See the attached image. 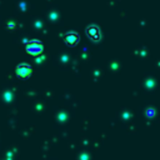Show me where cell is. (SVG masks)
I'll use <instances>...</instances> for the list:
<instances>
[{"label":"cell","mask_w":160,"mask_h":160,"mask_svg":"<svg viewBox=\"0 0 160 160\" xmlns=\"http://www.w3.org/2000/svg\"><path fill=\"white\" fill-rule=\"evenodd\" d=\"M26 51L29 53L30 55L33 56H37L39 55L41 51H43V44L38 40H31L29 41L28 45H26Z\"/></svg>","instance_id":"cell-1"},{"label":"cell","mask_w":160,"mask_h":160,"mask_svg":"<svg viewBox=\"0 0 160 160\" xmlns=\"http://www.w3.org/2000/svg\"><path fill=\"white\" fill-rule=\"evenodd\" d=\"M15 73H16V75L19 76V78L26 79V78H29V76L31 75V68L29 66L28 64H21L15 69Z\"/></svg>","instance_id":"cell-2"},{"label":"cell","mask_w":160,"mask_h":160,"mask_svg":"<svg viewBox=\"0 0 160 160\" xmlns=\"http://www.w3.org/2000/svg\"><path fill=\"white\" fill-rule=\"evenodd\" d=\"M65 41H66L68 44L73 45V44H75L76 41H78V37H76L75 34H69V35H66V38H65Z\"/></svg>","instance_id":"cell-3"},{"label":"cell","mask_w":160,"mask_h":160,"mask_svg":"<svg viewBox=\"0 0 160 160\" xmlns=\"http://www.w3.org/2000/svg\"><path fill=\"white\" fill-rule=\"evenodd\" d=\"M154 114H155L154 109H148V110H146V115H148V116H154Z\"/></svg>","instance_id":"cell-4"}]
</instances>
